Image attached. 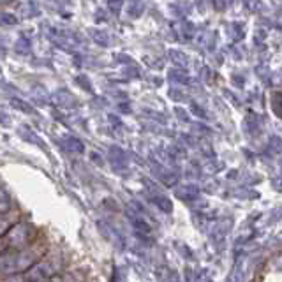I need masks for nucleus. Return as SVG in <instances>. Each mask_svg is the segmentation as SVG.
<instances>
[{
	"instance_id": "1",
	"label": "nucleus",
	"mask_w": 282,
	"mask_h": 282,
	"mask_svg": "<svg viewBox=\"0 0 282 282\" xmlns=\"http://www.w3.org/2000/svg\"><path fill=\"white\" fill-rule=\"evenodd\" d=\"M36 236V230L28 222H18L0 238V256L9 252H18L32 245V238Z\"/></svg>"
},
{
	"instance_id": "2",
	"label": "nucleus",
	"mask_w": 282,
	"mask_h": 282,
	"mask_svg": "<svg viewBox=\"0 0 282 282\" xmlns=\"http://www.w3.org/2000/svg\"><path fill=\"white\" fill-rule=\"evenodd\" d=\"M56 272H58V261H56L55 258H46V259H41L36 266H32V268L25 274V279H27V282L48 281V279L55 277Z\"/></svg>"
},
{
	"instance_id": "3",
	"label": "nucleus",
	"mask_w": 282,
	"mask_h": 282,
	"mask_svg": "<svg viewBox=\"0 0 282 282\" xmlns=\"http://www.w3.org/2000/svg\"><path fill=\"white\" fill-rule=\"evenodd\" d=\"M12 208V201H11V197L7 196V192H5L4 189H0V214L5 215L9 214Z\"/></svg>"
},
{
	"instance_id": "4",
	"label": "nucleus",
	"mask_w": 282,
	"mask_h": 282,
	"mask_svg": "<svg viewBox=\"0 0 282 282\" xmlns=\"http://www.w3.org/2000/svg\"><path fill=\"white\" fill-rule=\"evenodd\" d=\"M18 18L14 14L7 11H0V27H5V25H16Z\"/></svg>"
},
{
	"instance_id": "5",
	"label": "nucleus",
	"mask_w": 282,
	"mask_h": 282,
	"mask_svg": "<svg viewBox=\"0 0 282 282\" xmlns=\"http://www.w3.org/2000/svg\"><path fill=\"white\" fill-rule=\"evenodd\" d=\"M12 226L14 224H12V221H9V219H0V238L4 236Z\"/></svg>"
},
{
	"instance_id": "6",
	"label": "nucleus",
	"mask_w": 282,
	"mask_h": 282,
	"mask_svg": "<svg viewBox=\"0 0 282 282\" xmlns=\"http://www.w3.org/2000/svg\"><path fill=\"white\" fill-rule=\"evenodd\" d=\"M69 146H71V148H76L78 152H81V150H83V146H81V143H78L76 140H73V141H69Z\"/></svg>"
},
{
	"instance_id": "7",
	"label": "nucleus",
	"mask_w": 282,
	"mask_h": 282,
	"mask_svg": "<svg viewBox=\"0 0 282 282\" xmlns=\"http://www.w3.org/2000/svg\"><path fill=\"white\" fill-rule=\"evenodd\" d=\"M34 282H45V281H34Z\"/></svg>"
}]
</instances>
